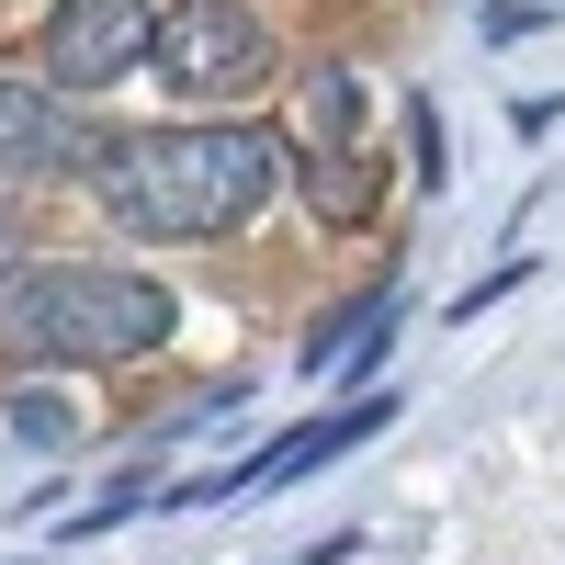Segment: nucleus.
Instances as JSON below:
<instances>
[{"label": "nucleus", "instance_id": "f257e3e1", "mask_svg": "<svg viewBox=\"0 0 565 565\" xmlns=\"http://www.w3.org/2000/svg\"><path fill=\"white\" fill-rule=\"evenodd\" d=\"M282 181V148L260 125H159V136H103L90 193L136 238H226L249 226Z\"/></svg>", "mask_w": 565, "mask_h": 565}, {"label": "nucleus", "instance_id": "423d86ee", "mask_svg": "<svg viewBox=\"0 0 565 565\" xmlns=\"http://www.w3.org/2000/svg\"><path fill=\"white\" fill-rule=\"evenodd\" d=\"M306 193L317 215H362L373 204V159H362V90L328 68L317 103H306Z\"/></svg>", "mask_w": 565, "mask_h": 565}, {"label": "nucleus", "instance_id": "1a4fd4ad", "mask_svg": "<svg viewBox=\"0 0 565 565\" xmlns=\"http://www.w3.org/2000/svg\"><path fill=\"white\" fill-rule=\"evenodd\" d=\"M0 238H12V226H0Z\"/></svg>", "mask_w": 565, "mask_h": 565}, {"label": "nucleus", "instance_id": "f03ea898", "mask_svg": "<svg viewBox=\"0 0 565 565\" xmlns=\"http://www.w3.org/2000/svg\"><path fill=\"white\" fill-rule=\"evenodd\" d=\"M170 340V295L103 260H12L0 271V351L12 362H136Z\"/></svg>", "mask_w": 565, "mask_h": 565}, {"label": "nucleus", "instance_id": "20e7f679", "mask_svg": "<svg viewBox=\"0 0 565 565\" xmlns=\"http://www.w3.org/2000/svg\"><path fill=\"white\" fill-rule=\"evenodd\" d=\"M396 418V396H340L328 418H306V430H282V441H260L249 463H226V476H193L181 498H159V509H238V498H271V487H295V476H317V463H340V452H362L373 430Z\"/></svg>", "mask_w": 565, "mask_h": 565}, {"label": "nucleus", "instance_id": "0eeeda50", "mask_svg": "<svg viewBox=\"0 0 565 565\" xmlns=\"http://www.w3.org/2000/svg\"><path fill=\"white\" fill-rule=\"evenodd\" d=\"M90 159V125L57 103V90H23V79H0V181H57Z\"/></svg>", "mask_w": 565, "mask_h": 565}, {"label": "nucleus", "instance_id": "7ed1b4c3", "mask_svg": "<svg viewBox=\"0 0 565 565\" xmlns=\"http://www.w3.org/2000/svg\"><path fill=\"white\" fill-rule=\"evenodd\" d=\"M148 68L170 90H193V103H215V90H260L271 23L249 12V0H170V12L148 23Z\"/></svg>", "mask_w": 565, "mask_h": 565}, {"label": "nucleus", "instance_id": "39448f33", "mask_svg": "<svg viewBox=\"0 0 565 565\" xmlns=\"http://www.w3.org/2000/svg\"><path fill=\"white\" fill-rule=\"evenodd\" d=\"M148 23H159V0H57L45 12V79L57 90H103V79H125L136 57H148Z\"/></svg>", "mask_w": 565, "mask_h": 565}, {"label": "nucleus", "instance_id": "6e6552de", "mask_svg": "<svg viewBox=\"0 0 565 565\" xmlns=\"http://www.w3.org/2000/svg\"><path fill=\"white\" fill-rule=\"evenodd\" d=\"M12 441H23V452H68V441H79V407H68L57 385H23V396H12Z\"/></svg>", "mask_w": 565, "mask_h": 565}]
</instances>
